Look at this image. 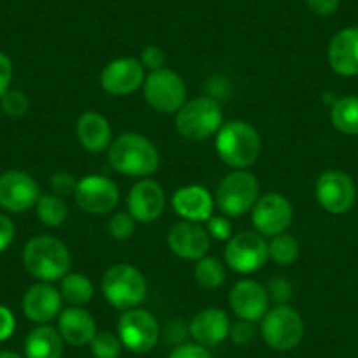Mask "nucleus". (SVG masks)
I'll return each instance as SVG.
<instances>
[{"label": "nucleus", "mask_w": 358, "mask_h": 358, "mask_svg": "<svg viewBox=\"0 0 358 358\" xmlns=\"http://www.w3.org/2000/svg\"><path fill=\"white\" fill-rule=\"evenodd\" d=\"M108 158L116 172L132 178H148L160 165L157 146L137 132H125L108 148Z\"/></svg>", "instance_id": "obj_1"}, {"label": "nucleus", "mask_w": 358, "mask_h": 358, "mask_svg": "<svg viewBox=\"0 0 358 358\" xmlns=\"http://www.w3.org/2000/svg\"><path fill=\"white\" fill-rule=\"evenodd\" d=\"M216 153L234 171L250 169L257 162L262 141L253 125L243 120L223 123L216 134Z\"/></svg>", "instance_id": "obj_2"}, {"label": "nucleus", "mask_w": 358, "mask_h": 358, "mask_svg": "<svg viewBox=\"0 0 358 358\" xmlns=\"http://www.w3.org/2000/svg\"><path fill=\"white\" fill-rule=\"evenodd\" d=\"M23 265L39 281L55 283L69 274L71 251L57 237L37 236L23 250Z\"/></svg>", "instance_id": "obj_3"}, {"label": "nucleus", "mask_w": 358, "mask_h": 358, "mask_svg": "<svg viewBox=\"0 0 358 358\" xmlns=\"http://www.w3.org/2000/svg\"><path fill=\"white\" fill-rule=\"evenodd\" d=\"M102 294L113 308L129 311L143 304L148 294L146 278L130 264H116L102 278Z\"/></svg>", "instance_id": "obj_4"}, {"label": "nucleus", "mask_w": 358, "mask_h": 358, "mask_svg": "<svg viewBox=\"0 0 358 358\" xmlns=\"http://www.w3.org/2000/svg\"><path fill=\"white\" fill-rule=\"evenodd\" d=\"M260 185L248 169L232 171L216 187L215 206L230 218H239L253 209L260 197Z\"/></svg>", "instance_id": "obj_5"}, {"label": "nucleus", "mask_w": 358, "mask_h": 358, "mask_svg": "<svg viewBox=\"0 0 358 358\" xmlns=\"http://www.w3.org/2000/svg\"><path fill=\"white\" fill-rule=\"evenodd\" d=\"M222 125V106L213 97H197L185 102L176 113V129L188 141H206L216 136Z\"/></svg>", "instance_id": "obj_6"}, {"label": "nucleus", "mask_w": 358, "mask_h": 358, "mask_svg": "<svg viewBox=\"0 0 358 358\" xmlns=\"http://www.w3.org/2000/svg\"><path fill=\"white\" fill-rule=\"evenodd\" d=\"M260 332L267 346L276 351H290L304 337V320L290 306L278 304L264 315Z\"/></svg>", "instance_id": "obj_7"}, {"label": "nucleus", "mask_w": 358, "mask_h": 358, "mask_svg": "<svg viewBox=\"0 0 358 358\" xmlns=\"http://www.w3.org/2000/svg\"><path fill=\"white\" fill-rule=\"evenodd\" d=\"M143 92L148 106L162 115H176L187 102V85L183 78L165 67L146 76Z\"/></svg>", "instance_id": "obj_8"}, {"label": "nucleus", "mask_w": 358, "mask_h": 358, "mask_svg": "<svg viewBox=\"0 0 358 358\" xmlns=\"http://www.w3.org/2000/svg\"><path fill=\"white\" fill-rule=\"evenodd\" d=\"M118 337L123 348L132 353H148L160 339V325L150 311L134 308L120 316Z\"/></svg>", "instance_id": "obj_9"}, {"label": "nucleus", "mask_w": 358, "mask_h": 358, "mask_svg": "<svg viewBox=\"0 0 358 358\" xmlns=\"http://www.w3.org/2000/svg\"><path fill=\"white\" fill-rule=\"evenodd\" d=\"M268 260V244L258 232H241L230 237L225 248V262L239 274L260 271Z\"/></svg>", "instance_id": "obj_10"}, {"label": "nucleus", "mask_w": 358, "mask_h": 358, "mask_svg": "<svg viewBox=\"0 0 358 358\" xmlns=\"http://www.w3.org/2000/svg\"><path fill=\"white\" fill-rule=\"evenodd\" d=\"M294 220V208L285 195L268 192L258 197L251 209V222L264 237H274L287 232Z\"/></svg>", "instance_id": "obj_11"}, {"label": "nucleus", "mask_w": 358, "mask_h": 358, "mask_svg": "<svg viewBox=\"0 0 358 358\" xmlns=\"http://www.w3.org/2000/svg\"><path fill=\"white\" fill-rule=\"evenodd\" d=\"M76 204L88 215H108L120 204L118 185L99 174H88L78 181Z\"/></svg>", "instance_id": "obj_12"}, {"label": "nucleus", "mask_w": 358, "mask_h": 358, "mask_svg": "<svg viewBox=\"0 0 358 358\" xmlns=\"http://www.w3.org/2000/svg\"><path fill=\"white\" fill-rule=\"evenodd\" d=\"M315 195L318 204L330 215H344L357 201V188L350 174L343 171H327L316 181Z\"/></svg>", "instance_id": "obj_13"}, {"label": "nucleus", "mask_w": 358, "mask_h": 358, "mask_svg": "<svg viewBox=\"0 0 358 358\" xmlns=\"http://www.w3.org/2000/svg\"><path fill=\"white\" fill-rule=\"evenodd\" d=\"M41 197L39 185L23 171H8L0 174V208L9 213H25L36 208Z\"/></svg>", "instance_id": "obj_14"}, {"label": "nucleus", "mask_w": 358, "mask_h": 358, "mask_svg": "<svg viewBox=\"0 0 358 358\" xmlns=\"http://www.w3.org/2000/svg\"><path fill=\"white\" fill-rule=\"evenodd\" d=\"M144 67L137 58L123 57L109 62L101 74V86L106 94L123 97L130 95L143 86Z\"/></svg>", "instance_id": "obj_15"}, {"label": "nucleus", "mask_w": 358, "mask_h": 358, "mask_svg": "<svg viewBox=\"0 0 358 358\" xmlns=\"http://www.w3.org/2000/svg\"><path fill=\"white\" fill-rule=\"evenodd\" d=\"M267 288L255 280H241L229 294V304L234 315L246 322H258L268 311Z\"/></svg>", "instance_id": "obj_16"}, {"label": "nucleus", "mask_w": 358, "mask_h": 358, "mask_svg": "<svg viewBox=\"0 0 358 358\" xmlns=\"http://www.w3.org/2000/svg\"><path fill=\"white\" fill-rule=\"evenodd\" d=\"M167 244L176 257L183 260H201L208 255L211 237L208 230L195 222H179L169 230Z\"/></svg>", "instance_id": "obj_17"}, {"label": "nucleus", "mask_w": 358, "mask_h": 358, "mask_svg": "<svg viewBox=\"0 0 358 358\" xmlns=\"http://www.w3.org/2000/svg\"><path fill=\"white\" fill-rule=\"evenodd\" d=\"M127 206L136 222H157L165 209L164 188L153 179H141L130 188Z\"/></svg>", "instance_id": "obj_18"}, {"label": "nucleus", "mask_w": 358, "mask_h": 358, "mask_svg": "<svg viewBox=\"0 0 358 358\" xmlns=\"http://www.w3.org/2000/svg\"><path fill=\"white\" fill-rule=\"evenodd\" d=\"M62 304H64V299H62L60 290H57L51 283L41 281L25 292L22 308L30 322L48 325L51 320L60 315Z\"/></svg>", "instance_id": "obj_19"}, {"label": "nucleus", "mask_w": 358, "mask_h": 358, "mask_svg": "<svg viewBox=\"0 0 358 358\" xmlns=\"http://www.w3.org/2000/svg\"><path fill=\"white\" fill-rule=\"evenodd\" d=\"M229 315L223 309L208 308L199 311L190 322V336L194 337L195 343L204 348H213L222 344L230 334Z\"/></svg>", "instance_id": "obj_20"}, {"label": "nucleus", "mask_w": 358, "mask_h": 358, "mask_svg": "<svg viewBox=\"0 0 358 358\" xmlns=\"http://www.w3.org/2000/svg\"><path fill=\"white\" fill-rule=\"evenodd\" d=\"M329 64L336 74L358 76V27H348L337 32L329 44Z\"/></svg>", "instance_id": "obj_21"}, {"label": "nucleus", "mask_w": 358, "mask_h": 358, "mask_svg": "<svg viewBox=\"0 0 358 358\" xmlns=\"http://www.w3.org/2000/svg\"><path fill=\"white\" fill-rule=\"evenodd\" d=\"M172 209L187 222H208L215 209V197L201 185H190L172 195Z\"/></svg>", "instance_id": "obj_22"}, {"label": "nucleus", "mask_w": 358, "mask_h": 358, "mask_svg": "<svg viewBox=\"0 0 358 358\" xmlns=\"http://www.w3.org/2000/svg\"><path fill=\"white\" fill-rule=\"evenodd\" d=\"M58 332L64 343L71 346H86L97 334V325L86 309L71 306L58 315Z\"/></svg>", "instance_id": "obj_23"}, {"label": "nucleus", "mask_w": 358, "mask_h": 358, "mask_svg": "<svg viewBox=\"0 0 358 358\" xmlns=\"http://www.w3.org/2000/svg\"><path fill=\"white\" fill-rule=\"evenodd\" d=\"M76 137L90 153H102L113 143V130L108 118L99 113H83L76 123Z\"/></svg>", "instance_id": "obj_24"}, {"label": "nucleus", "mask_w": 358, "mask_h": 358, "mask_svg": "<svg viewBox=\"0 0 358 358\" xmlns=\"http://www.w3.org/2000/svg\"><path fill=\"white\" fill-rule=\"evenodd\" d=\"M64 339L58 329L51 325H39L27 336L25 358H62Z\"/></svg>", "instance_id": "obj_25"}, {"label": "nucleus", "mask_w": 358, "mask_h": 358, "mask_svg": "<svg viewBox=\"0 0 358 358\" xmlns=\"http://www.w3.org/2000/svg\"><path fill=\"white\" fill-rule=\"evenodd\" d=\"M330 120L332 125L346 136H358V97L346 95L336 99L330 108Z\"/></svg>", "instance_id": "obj_26"}, {"label": "nucleus", "mask_w": 358, "mask_h": 358, "mask_svg": "<svg viewBox=\"0 0 358 358\" xmlns=\"http://www.w3.org/2000/svg\"><path fill=\"white\" fill-rule=\"evenodd\" d=\"M60 295L71 306L81 308L94 297V283L86 274L69 273L60 280Z\"/></svg>", "instance_id": "obj_27"}, {"label": "nucleus", "mask_w": 358, "mask_h": 358, "mask_svg": "<svg viewBox=\"0 0 358 358\" xmlns=\"http://www.w3.org/2000/svg\"><path fill=\"white\" fill-rule=\"evenodd\" d=\"M36 215L39 222L46 227H60L69 216V208L64 197L55 194L41 195L36 204Z\"/></svg>", "instance_id": "obj_28"}, {"label": "nucleus", "mask_w": 358, "mask_h": 358, "mask_svg": "<svg viewBox=\"0 0 358 358\" xmlns=\"http://www.w3.org/2000/svg\"><path fill=\"white\" fill-rule=\"evenodd\" d=\"M195 281L206 290H216L225 283V267L215 257H202L194 268Z\"/></svg>", "instance_id": "obj_29"}, {"label": "nucleus", "mask_w": 358, "mask_h": 358, "mask_svg": "<svg viewBox=\"0 0 358 358\" xmlns=\"http://www.w3.org/2000/svg\"><path fill=\"white\" fill-rule=\"evenodd\" d=\"M268 244V258L273 262H276L281 267H287V265L295 264V260L299 258V243L294 236L283 232L280 236L271 237V243Z\"/></svg>", "instance_id": "obj_30"}, {"label": "nucleus", "mask_w": 358, "mask_h": 358, "mask_svg": "<svg viewBox=\"0 0 358 358\" xmlns=\"http://www.w3.org/2000/svg\"><path fill=\"white\" fill-rule=\"evenodd\" d=\"M122 341L111 332L95 334V337L90 343V351L95 358H118L122 355Z\"/></svg>", "instance_id": "obj_31"}, {"label": "nucleus", "mask_w": 358, "mask_h": 358, "mask_svg": "<svg viewBox=\"0 0 358 358\" xmlns=\"http://www.w3.org/2000/svg\"><path fill=\"white\" fill-rule=\"evenodd\" d=\"M0 108H2L4 115L11 116V118H20V116L27 115V111H29V99L20 90L9 88L0 97Z\"/></svg>", "instance_id": "obj_32"}, {"label": "nucleus", "mask_w": 358, "mask_h": 358, "mask_svg": "<svg viewBox=\"0 0 358 358\" xmlns=\"http://www.w3.org/2000/svg\"><path fill=\"white\" fill-rule=\"evenodd\" d=\"M108 230L113 239L129 241L136 232V220L132 218L130 213H118L109 220Z\"/></svg>", "instance_id": "obj_33"}, {"label": "nucleus", "mask_w": 358, "mask_h": 358, "mask_svg": "<svg viewBox=\"0 0 358 358\" xmlns=\"http://www.w3.org/2000/svg\"><path fill=\"white\" fill-rule=\"evenodd\" d=\"M51 190L58 197H69V195L76 194L78 188V179L71 174V172H57L51 176Z\"/></svg>", "instance_id": "obj_34"}, {"label": "nucleus", "mask_w": 358, "mask_h": 358, "mask_svg": "<svg viewBox=\"0 0 358 358\" xmlns=\"http://www.w3.org/2000/svg\"><path fill=\"white\" fill-rule=\"evenodd\" d=\"M257 329H255L253 322H246V320H239L237 323H234L230 327L229 337L237 344V346H246L253 341Z\"/></svg>", "instance_id": "obj_35"}, {"label": "nucleus", "mask_w": 358, "mask_h": 358, "mask_svg": "<svg viewBox=\"0 0 358 358\" xmlns=\"http://www.w3.org/2000/svg\"><path fill=\"white\" fill-rule=\"evenodd\" d=\"M139 62L143 64L144 69H148L150 72L160 71L165 65V53L162 48L158 46H146L141 51Z\"/></svg>", "instance_id": "obj_36"}, {"label": "nucleus", "mask_w": 358, "mask_h": 358, "mask_svg": "<svg viewBox=\"0 0 358 358\" xmlns=\"http://www.w3.org/2000/svg\"><path fill=\"white\" fill-rule=\"evenodd\" d=\"M208 234L209 237L216 241H229L232 237V225H230L227 216H211L208 220Z\"/></svg>", "instance_id": "obj_37"}, {"label": "nucleus", "mask_w": 358, "mask_h": 358, "mask_svg": "<svg viewBox=\"0 0 358 358\" xmlns=\"http://www.w3.org/2000/svg\"><path fill=\"white\" fill-rule=\"evenodd\" d=\"M169 358H211L208 348L201 346L197 343H187L176 348Z\"/></svg>", "instance_id": "obj_38"}, {"label": "nucleus", "mask_w": 358, "mask_h": 358, "mask_svg": "<svg viewBox=\"0 0 358 358\" xmlns=\"http://www.w3.org/2000/svg\"><path fill=\"white\" fill-rule=\"evenodd\" d=\"M267 294L268 299H273V301L280 302V304H285V302L292 297V287L287 280H283V278H276V280H273L268 283Z\"/></svg>", "instance_id": "obj_39"}, {"label": "nucleus", "mask_w": 358, "mask_h": 358, "mask_svg": "<svg viewBox=\"0 0 358 358\" xmlns=\"http://www.w3.org/2000/svg\"><path fill=\"white\" fill-rule=\"evenodd\" d=\"M16 330V318L6 306H0V341H8Z\"/></svg>", "instance_id": "obj_40"}, {"label": "nucleus", "mask_w": 358, "mask_h": 358, "mask_svg": "<svg viewBox=\"0 0 358 358\" xmlns=\"http://www.w3.org/2000/svg\"><path fill=\"white\" fill-rule=\"evenodd\" d=\"M15 223L8 218V216L0 215V253H4L11 243L15 241Z\"/></svg>", "instance_id": "obj_41"}, {"label": "nucleus", "mask_w": 358, "mask_h": 358, "mask_svg": "<svg viewBox=\"0 0 358 358\" xmlns=\"http://www.w3.org/2000/svg\"><path fill=\"white\" fill-rule=\"evenodd\" d=\"M13 79V64L11 58L0 51V97L6 94L11 86Z\"/></svg>", "instance_id": "obj_42"}, {"label": "nucleus", "mask_w": 358, "mask_h": 358, "mask_svg": "<svg viewBox=\"0 0 358 358\" xmlns=\"http://www.w3.org/2000/svg\"><path fill=\"white\" fill-rule=\"evenodd\" d=\"M341 0H306V6L318 16H330L337 11Z\"/></svg>", "instance_id": "obj_43"}, {"label": "nucleus", "mask_w": 358, "mask_h": 358, "mask_svg": "<svg viewBox=\"0 0 358 358\" xmlns=\"http://www.w3.org/2000/svg\"><path fill=\"white\" fill-rule=\"evenodd\" d=\"M0 358H23L22 355L15 353V351H0Z\"/></svg>", "instance_id": "obj_44"}]
</instances>
